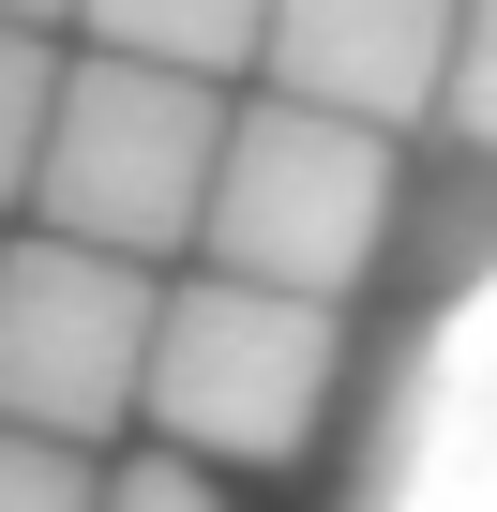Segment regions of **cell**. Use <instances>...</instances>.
<instances>
[{"instance_id": "cell-4", "label": "cell", "mask_w": 497, "mask_h": 512, "mask_svg": "<svg viewBox=\"0 0 497 512\" xmlns=\"http://www.w3.org/2000/svg\"><path fill=\"white\" fill-rule=\"evenodd\" d=\"M151 272L76 241L0 226V437H46V452H121L136 437V377H151Z\"/></svg>"}, {"instance_id": "cell-11", "label": "cell", "mask_w": 497, "mask_h": 512, "mask_svg": "<svg viewBox=\"0 0 497 512\" xmlns=\"http://www.w3.org/2000/svg\"><path fill=\"white\" fill-rule=\"evenodd\" d=\"M91 512H241V497L196 482V467H166V452H106V497Z\"/></svg>"}, {"instance_id": "cell-1", "label": "cell", "mask_w": 497, "mask_h": 512, "mask_svg": "<svg viewBox=\"0 0 497 512\" xmlns=\"http://www.w3.org/2000/svg\"><path fill=\"white\" fill-rule=\"evenodd\" d=\"M362 392V317L332 302H272L226 272H166L151 302V377H136V437L196 482H287L332 452Z\"/></svg>"}, {"instance_id": "cell-9", "label": "cell", "mask_w": 497, "mask_h": 512, "mask_svg": "<svg viewBox=\"0 0 497 512\" xmlns=\"http://www.w3.org/2000/svg\"><path fill=\"white\" fill-rule=\"evenodd\" d=\"M422 151L467 166V181H497V0L452 16V76H437V136H422Z\"/></svg>"}, {"instance_id": "cell-10", "label": "cell", "mask_w": 497, "mask_h": 512, "mask_svg": "<svg viewBox=\"0 0 497 512\" xmlns=\"http://www.w3.org/2000/svg\"><path fill=\"white\" fill-rule=\"evenodd\" d=\"M106 467L91 452H46V437H0V512H91Z\"/></svg>"}, {"instance_id": "cell-7", "label": "cell", "mask_w": 497, "mask_h": 512, "mask_svg": "<svg viewBox=\"0 0 497 512\" xmlns=\"http://www.w3.org/2000/svg\"><path fill=\"white\" fill-rule=\"evenodd\" d=\"M61 46L241 106V91H257V46H272V0H106V16H61Z\"/></svg>"}, {"instance_id": "cell-3", "label": "cell", "mask_w": 497, "mask_h": 512, "mask_svg": "<svg viewBox=\"0 0 497 512\" xmlns=\"http://www.w3.org/2000/svg\"><path fill=\"white\" fill-rule=\"evenodd\" d=\"M211 151H226V91H181V76H136V61H91L61 46V106H46V151H31V241H76V256H121V272H181L196 256V211H211Z\"/></svg>"}, {"instance_id": "cell-6", "label": "cell", "mask_w": 497, "mask_h": 512, "mask_svg": "<svg viewBox=\"0 0 497 512\" xmlns=\"http://www.w3.org/2000/svg\"><path fill=\"white\" fill-rule=\"evenodd\" d=\"M437 76H452V16H437V0H272V46H257V91L272 106L347 121L377 151H422L437 136Z\"/></svg>"}, {"instance_id": "cell-5", "label": "cell", "mask_w": 497, "mask_h": 512, "mask_svg": "<svg viewBox=\"0 0 497 512\" xmlns=\"http://www.w3.org/2000/svg\"><path fill=\"white\" fill-rule=\"evenodd\" d=\"M347 512H497V256L407 317Z\"/></svg>"}, {"instance_id": "cell-2", "label": "cell", "mask_w": 497, "mask_h": 512, "mask_svg": "<svg viewBox=\"0 0 497 512\" xmlns=\"http://www.w3.org/2000/svg\"><path fill=\"white\" fill-rule=\"evenodd\" d=\"M407 166H422V151H377V136H347V121H302V106H272V91H241L181 272H226V287L362 317V287L392 272V241H407Z\"/></svg>"}, {"instance_id": "cell-8", "label": "cell", "mask_w": 497, "mask_h": 512, "mask_svg": "<svg viewBox=\"0 0 497 512\" xmlns=\"http://www.w3.org/2000/svg\"><path fill=\"white\" fill-rule=\"evenodd\" d=\"M61 106V16H0V226L31 211V151Z\"/></svg>"}]
</instances>
